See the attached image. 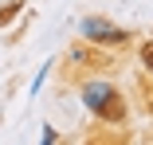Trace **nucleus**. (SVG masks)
<instances>
[{
	"instance_id": "nucleus-1",
	"label": "nucleus",
	"mask_w": 153,
	"mask_h": 145,
	"mask_svg": "<svg viewBox=\"0 0 153 145\" xmlns=\"http://www.w3.org/2000/svg\"><path fill=\"white\" fill-rule=\"evenodd\" d=\"M82 32H86L90 39H98V43H110V47H122V43L130 39L126 32H114V27H106L102 20H86V24H82Z\"/></svg>"
},
{
	"instance_id": "nucleus-2",
	"label": "nucleus",
	"mask_w": 153,
	"mask_h": 145,
	"mask_svg": "<svg viewBox=\"0 0 153 145\" xmlns=\"http://www.w3.org/2000/svg\"><path fill=\"white\" fill-rule=\"evenodd\" d=\"M94 114H98V118H106V122H122V118H126V102H122L118 90H110V94L94 106Z\"/></svg>"
},
{
	"instance_id": "nucleus-3",
	"label": "nucleus",
	"mask_w": 153,
	"mask_h": 145,
	"mask_svg": "<svg viewBox=\"0 0 153 145\" xmlns=\"http://www.w3.org/2000/svg\"><path fill=\"white\" fill-rule=\"evenodd\" d=\"M110 90H114V86H106V82H94V86H86V90H82V98H86V106H90V110H94V106H98V102L110 94Z\"/></svg>"
},
{
	"instance_id": "nucleus-4",
	"label": "nucleus",
	"mask_w": 153,
	"mask_h": 145,
	"mask_svg": "<svg viewBox=\"0 0 153 145\" xmlns=\"http://www.w3.org/2000/svg\"><path fill=\"white\" fill-rule=\"evenodd\" d=\"M20 8H24V0H8V4L0 8V27H4V24H12V20L20 16Z\"/></svg>"
},
{
	"instance_id": "nucleus-5",
	"label": "nucleus",
	"mask_w": 153,
	"mask_h": 145,
	"mask_svg": "<svg viewBox=\"0 0 153 145\" xmlns=\"http://www.w3.org/2000/svg\"><path fill=\"white\" fill-rule=\"evenodd\" d=\"M141 63H145V67H149V71H153V39H149V43H145V47H141Z\"/></svg>"
},
{
	"instance_id": "nucleus-6",
	"label": "nucleus",
	"mask_w": 153,
	"mask_h": 145,
	"mask_svg": "<svg viewBox=\"0 0 153 145\" xmlns=\"http://www.w3.org/2000/svg\"><path fill=\"white\" fill-rule=\"evenodd\" d=\"M51 141H55V129L47 126V129H43V145H51Z\"/></svg>"
},
{
	"instance_id": "nucleus-7",
	"label": "nucleus",
	"mask_w": 153,
	"mask_h": 145,
	"mask_svg": "<svg viewBox=\"0 0 153 145\" xmlns=\"http://www.w3.org/2000/svg\"><path fill=\"white\" fill-rule=\"evenodd\" d=\"M149 110H153V106H149Z\"/></svg>"
}]
</instances>
